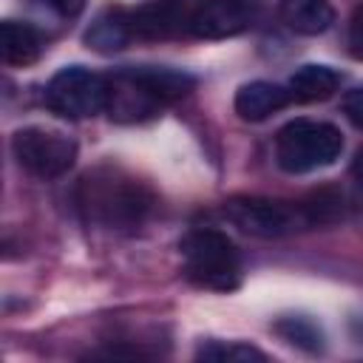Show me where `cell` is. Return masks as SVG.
<instances>
[{
    "instance_id": "8992f818",
    "label": "cell",
    "mask_w": 363,
    "mask_h": 363,
    "mask_svg": "<svg viewBox=\"0 0 363 363\" xmlns=\"http://www.w3.org/2000/svg\"><path fill=\"white\" fill-rule=\"evenodd\" d=\"M108 77L94 74L82 65L62 68L51 77L45 88V105L65 119H88L105 111Z\"/></svg>"
},
{
    "instance_id": "8fae6325",
    "label": "cell",
    "mask_w": 363,
    "mask_h": 363,
    "mask_svg": "<svg viewBox=\"0 0 363 363\" xmlns=\"http://www.w3.org/2000/svg\"><path fill=\"white\" fill-rule=\"evenodd\" d=\"M281 20L295 34L315 37L332 26L335 9L329 0H281Z\"/></svg>"
},
{
    "instance_id": "5b68a950",
    "label": "cell",
    "mask_w": 363,
    "mask_h": 363,
    "mask_svg": "<svg viewBox=\"0 0 363 363\" xmlns=\"http://www.w3.org/2000/svg\"><path fill=\"white\" fill-rule=\"evenodd\" d=\"M221 213L233 227L255 238H281L312 227L303 204L264 199V196H235L224 201Z\"/></svg>"
},
{
    "instance_id": "ffe728a7",
    "label": "cell",
    "mask_w": 363,
    "mask_h": 363,
    "mask_svg": "<svg viewBox=\"0 0 363 363\" xmlns=\"http://www.w3.org/2000/svg\"><path fill=\"white\" fill-rule=\"evenodd\" d=\"M352 43H354V45H363V6H360V11H357V17H354V28H352Z\"/></svg>"
},
{
    "instance_id": "e0dca14e",
    "label": "cell",
    "mask_w": 363,
    "mask_h": 363,
    "mask_svg": "<svg viewBox=\"0 0 363 363\" xmlns=\"http://www.w3.org/2000/svg\"><path fill=\"white\" fill-rule=\"evenodd\" d=\"M343 111H346V116H349L357 128H363V88L352 91V94L343 99Z\"/></svg>"
},
{
    "instance_id": "5bb4252c",
    "label": "cell",
    "mask_w": 363,
    "mask_h": 363,
    "mask_svg": "<svg viewBox=\"0 0 363 363\" xmlns=\"http://www.w3.org/2000/svg\"><path fill=\"white\" fill-rule=\"evenodd\" d=\"M337 85H340V77L335 68L301 65L289 79V94H292V99H301V102H318V99L332 96L337 91Z\"/></svg>"
},
{
    "instance_id": "6da1fadb",
    "label": "cell",
    "mask_w": 363,
    "mask_h": 363,
    "mask_svg": "<svg viewBox=\"0 0 363 363\" xmlns=\"http://www.w3.org/2000/svg\"><path fill=\"white\" fill-rule=\"evenodd\" d=\"M153 193L136 176L119 167H96L77 187V207L91 227L108 233H133L153 213Z\"/></svg>"
},
{
    "instance_id": "7a4b0ae2",
    "label": "cell",
    "mask_w": 363,
    "mask_h": 363,
    "mask_svg": "<svg viewBox=\"0 0 363 363\" xmlns=\"http://www.w3.org/2000/svg\"><path fill=\"white\" fill-rule=\"evenodd\" d=\"M193 88V77L173 68H119L108 77L105 111L116 122H139L156 116L164 105L184 96Z\"/></svg>"
},
{
    "instance_id": "3957f363",
    "label": "cell",
    "mask_w": 363,
    "mask_h": 363,
    "mask_svg": "<svg viewBox=\"0 0 363 363\" xmlns=\"http://www.w3.org/2000/svg\"><path fill=\"white\" fill-rule=\"evenodd\" d=\"M184 275L201 286V289H216V292H230L241 281V261L235 244L213 227H199L190 230L179 241Z\"/></svg>"
},
{
    "instance_id": "4fadbf2b",
    "label": "cell",
    "mask_w": 363,
    "mask_h": 363,
    "mask_svg": "<svg viewBox=\"0 0 363 363\" xmlns=\"http://www.w3.org/2000/svg\"><path fill=\"white\" fill-rule=\"evenodd\" d=\"M130 40H133L130 17L122 9H108L105 14H99L85 34V43L96 51H116V48H125Z\"/></svg>"
},
{
    "instance_id": "9c48e42d",
    "label": "cell",
    "mask_w": 363,
    "mask_h": 363,
    "mask_svg": "<svg viewBox=\"0 0 363 363\" xmlns=\"http://www.w3.org/2000/svg\"><path fill=\"white\" fill-rule=\"evenodd\" d=\"M193 6L196 3H190V0H156L150 6L128 11L133 37H167V34L179 31L182 26L187 28Z\"/></svg>"
},
{
    "instance_id": "7c38bea8",
    "label": "cell",
    "mask_w": 363,
    "mask_h": 363,
    "mask_svg": "<svg viewBox=\"0 0 363 363\" xmlns=\"http://www.w3.org/2000/svg\"><path fill=\"white\" fill-rule=\"evenodd\" d=\"M43 51V40L34 26L6 20L0 26V57L6 65H31Z\"/></svg>"
},
{
    "instance_id": "277c9868",
    "label": "cell",
    "mask_w": 363,
    "mask_h": 363,
    "mask_svg": "<svg viewBox=\"0 0 363 363\" xmlns=\"http://www.w3.org/2000/svg\"><path fill=\"white\" fill-rule=\"evenodd\" d=\"M343 150V136L329 122L295 119L278 130L275 159L286 173H312L332 164Z\"/></svg>"
},
{
    "instance_id": "2e32d148",
    "label": "cell",
    "mask_w": 363,
    "mask_h": 363,
    "mask_svg": "<svg viewBox=\"0 0 363 363\" xmlns=\"http://www.w3.org/2000/svg\"><path fill=\"white\" fill-rule=\"evenodd\" d=\"M199 357L204 360H267L264 352L247 343H224V340H210L199 349Z\"/></svg>"
},
{
    "instance_id": "d6986e66",
    "label": "cell",
    "mask_w": 363,
    "mask_h": 363,
    "mask_svg": "<svg viewBox=\"0 0 363 363\" xmlns=\"http://www.w3.org/2000/svg\"><path fill=\"white\" fill-rule=\"evenodd\" d=\"M352 179H354L357 187L363 190V147L354 153V162H352Z\"/></svg>"
},
{
    "instance_id": "ba28073f",
    "label": "cell",
    "mask_w": 363,
    "mask_h": 363,
    "mask_svg": "<svg viewBox=\"0 0 363 363\" xmlns=\"http://www.w3.org/2000/svg\"><path fill=\"white\" fill-rule=\"evenodd\" d=\"M255 20V6L250 0H196L187 31L199 40H224L247 31Z\"/></svg>"
},
{
    "instance_id": "30bf717a",
    "label": "cell",
    "mask_w": 363,
    "mask_h": 363,
    "mask_svg": "<svg viewBox=\"0 0 363 363\" xmlns=\"http://www.w3.org/2000/svg\"><path fill=\"white\" fill-rule=\"evenodd\" d=\"M289 99H292L289 88L255 79V82H247V85L238 88V94H235V113L241 119H247V122H261L269 113L281 111Z\"/></svg>"
},
{
    "instance_id": "ac0fdd59",
    "label": "cell",
    "mask_w": 363,
    "mask_h": 363,
    "mask_svg": "<svg viewBox=\"0 0 363 363\" xmlns=\"http://www.w3.org/2000/svg\"><path fill=\"white\" fill-rule=\"evenodd\" d=\"M85 3H88V0H51V6H54L60 14H65V17L79 14V11L85 9Z\"/></svg>"
},
{
    "instance_id": "52a82bcc",
    "label": "cell",
    "mask_w": 363,
    "mask_h": 363,
    "mask_svg": "<svg viewBox=\"0 0 363 363\" xmlns=\"http://www.w3.org/2000/svg\"><path fill=\"white\" fill-rule=\"evenodd\" d=\"M11 150L20 167L37 179H57L68 173V167L77 159V142L71 136L40 125L20 128L11 136Z\"/></svg>"
},
{
    "instance_id": "9a60e30c",
    "label": "cell",
    "mask_w": 363,
    "mask_h": 363,
    "mask_svg": "<svg viewBox=\"0 0 363 363\" xmlns=\"http://www.w3.org/2000/svg\"><path fill=\"white\" fill-rule=\"evenodd\" d=\"M275 332H278L286 343H292V346H298V349H306V352H318V349L323 346L320 329H318L309 318H303V315L281 318V320L275 323Z\"/></svg>"
}]
</instances>
